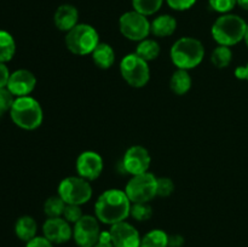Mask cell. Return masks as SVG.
<instances>
[{"label":"cell","instance_id":"cell-1","mask_svg":"<svg viewBox=\"0 0 248 247\" xmlns=\"http://www.w3.org/2000/svg\"><path fill=\"white\" fill-rule=\"evenodd\" d=\"M132 202L125 190L108 189L103 191L94 203V213L99 222L113 225L124 222L130 216Z\"/></svg>","mask_w":248,"mask_h":247},{"label":"cell","instance_id":"cell-2","mask_svg":"<svg viewBox=\"0 0 248 247\" xmlns=\"http://www.w3.org/2000/svg\"><path fill=\"white\" fill-rule=\"evenodd\" d=\"M170 56L177 69H193L202 62L205 47L199 39L184 36L178 39L170 51Z\"/></svg>","mask_w":248,"mask_h":247},{"label":"cell","instance_id":"cell-3","mask_svg":"<svg viewBox=\"0 0 248 247\" xmlns=\"http://www.w3.org/2000/svg\"><path fill=\"white\" fill-rule=\"evenodd\" d=\"M10 116L14 124L23 130H35L43 124L44 113L40 103L31 96L16 97L10 109Z\"/></svg>","mask_w":248,"mask_h":247},{"label":"cell","instance_id":"cell-4","mask_svg":"<svg viewBox=\"0 0 248 247\" xmlns=\"http://www.w3.org/2000/svg\"><path fill=\"white\" fill-rule=\"evenodd\" d=\"M247 23L237 15L224 14L212 26V36L218 45L232 46L245 39Z\"/></svg>","mask_w":248,"mask_h":247},{"label":"cell","instance_id":"cell-5","mask_svg":"<svg viewBox=\"0 0 248 247\" xmlns=\"http://www.w3.org/2000/svg\"><path fill=\"white\" fill-rule=\"evenodd\" d=\"M98 44V31L86 23H78L65 36L67 48L78 56L91 55Z\"/></svg>","mask_w":248,"mask_h":247},{"label":"cell","instance_id":"cell-6","mask_svg":"<svg viewBox=\"0 0 248 247\" xmlns=\"http://www.w3.org/2000/svg\"><path fill=\"white\" fill-rule=\"evenodd\" d=\"M58 195L67 205H84L92 198V186L89 181L78 177H67L58 185Z\"/></svg>","mask_w":248,"mask_h":247},{"label":"cell","instance_id":"cell-7","mask_svg":"<svg viewBox=\"0 0 248 247\" xmlns=\"http://www.w3.org/2000/svg\"><path fill=\"white\" fill-rule=\"evenodd\" d=\"M120 73L123 79L130 86L140 89L148 84L150 79V69L148 62L136 53L125 56L120 62Z\"/></svg>","mask_w":248,"mask_h":247},{"label":"cell","instance_id":"cell-8","mask_svg":"<svg viewBox=\"0 0 248 247\" xmlns=\"http://www.w3.org/2000/svg\"><path fill=\"white\" fill-rule=\"evenodd\" d=\"M157 177L150 172L132 176L127 182L125 193L132 203L149 202L156 196Z\"/></svg>","mask_w":248,"mask_h":247},{"label":"cell","instance_id":"cell-9","mask_svg":"<svg viewBox=\"0 0 248 247\" xmlns=\"http://www.w3.org/2000/svg\"><path fill=\"white\" fill-rule=\"evenodd\" d=\"M119 28L121 34L128 40L142 41L150 34V22L147 16L133 10L121 15Z\"/></svg>","mask_w":248,"mask_h":247},{"label":"cell","instance_id":"cell-10","mask_svg":"<svg viewBox=\"0 0 248 247\" xmlns=\"http://www.w3.org/2000/svg\"><path fill=\"white\" fill-rule=\"evenodd\" d=\"M99 220L93 216H82L73 228V239L79 247H94L101 235Z\"/></svg>","mask_w":248,"mask_h":247},{"label":"cell","instance_id":"cell-11","mask_svg":"<svg viewBox=\"0 0 248 247\" xmlns=\"http://www.w3.org/2000/svg\"><path fill=\"white\" fill-rule=\"evenodd\" d=\"M150 162H152V157L147 148L142 145H132L126 150L121 165L126 173L131 176H137V174L148 172Z\"/></svg>","mask_w":248,"mask_h":247},{"label":"cell","instance_id":"cell-12","mask_svg":"<svg viewBox=\"0 0 248 247\" xmlns=\"http://www.w3.org/2000/svg\"><path fill=\"white\" fill-rule=\"evenodd\" d=\"M77 171L81 178L94 181L103 171V159L101 155L92 150L82 152L77 159Z\"/></svg>","mask_w":248,"mask_h":247},{"label":"cell","instance_id":"cell-13","mask_svg":"<svg viewBox=\"0 0 248 247\" xmlns=\"http://www.w3.org/2000/svg\"><path fill=\"white\" fill-rule=\"evenodd\" d=\"M111 242L114 247H140V235L132 224L127 222H120L110 225Z\"/></svg>","mask_w":248,"mask_h":247},{"label":"cell","instance_id":"cell-14","mask_svg":"<svg viewBox=\"0 0 248 247\" xmlns=\"http://www.w3.org/2000/svg\"><path fill=\"white\" fill-rule=\"evenodd\" d=\"M43 234L53 245H61L72 239L73 229L63 217L47 218L43 224Z\"/></svg>","mask_w":248,"mask_h":247},{"label":"cell","instance_id":"cell-15","mask_svg":"<svg viewBox=\"0 0 248 247\" xmlns=\"http://www.w3.org/2000/svg\"><path fill=\"white\" fill-rule=\"evenodd\" d=\"M36 86V77L31 70L18 69L10 74L7 89L15 97L29 96Z\"/></svg>","mask_w":248,"mask_h":247},{"label":"cell","instance_id":"cell-16","mask_svg":"<svg viewBox=\"0 0 248 247\" xmlns=\"http://www.w3.org/2000/svg\"><path fill=\"white\" fill-rule=\"evenodd\" d=\"M79 21V11L70 4H63L56 10L53 15V23L57 29L62 31H69L74 28Z\"/></svg>","mask_w":248,"mask_h":247},{"label":"cell","instance_id":"cell-17","mask_svg":"<svg viewBox=\"0 0 248 247\" xmlns=\"http://www.w3.org/2000/svg\"><path fill=\"white\" fill-rule=\"evenodd\" d=\"M177 29V21L171 15H160L150 22V33L157 38L172 35Z\"/></svg>","mask_w":248,"mask_h":247},{"label":"cell","instance_id":"cell-18","mask_svg":"<svg viewBox=\"0 0 248 247\" xmlns=\"http://www.w3.org/2000/svg\"><path fill=\"white\" fill-rule=\"evenodd\" d=\"M38 224L31 216H22L15 223V234L21 241L28 242L36 236Z\"/></svg>","mask_w":248,"mask_h":247},{"label":"cell","instance_id":"cell-19","mask_svg":"<svg viewBox=\"0 0 248 247\" xmlns=\"http://www.w3.org/2000/svg\"><path fill=\"white\" fill-rule=\"evenodd\" d=\"M92 61L101 69H109L115 62V51L109 44L99 43L91 53Z\"/></svg>","mask_w":248,"mask_h":247},{"label":"cell","instance_id":"cell-20","mask_svg":"<svg viewBox=\"0 0 248 247\" xmlns=\"http://www.w3.org/2000/svg\"><path fill=\"white\" fill-rule=\"evenodd\" d=\"M170 89L178 96H183L191 89V77L188 70L177 69L170 79Z\"/></svg>","mask_w":248,"mask_h":247},{"label":"cell","instance_id":"cell-21","mask_svg":"<svg viewBox=\"0 0 248 247\" xmlns=\"http://www.w3.org/2000/svg\"><path fill=\"white\" fill-rule=\"evenodd\" d=\"M160 45L157 41H155L154 39H144V40L140 41V44L136 47V55L140 56L142 60H144L145 62H150V61H154L159 57L160 55Z\"/></svg>","mask_w":248,"mask_h":247},{"label":"cell","instance_id":"cell-22","mask_svg":"<svg viewBox=\"0 0 248 247\" xmlns=\"http://www.w3.org/2000/svg\"><path fill=\"white\" fill-rule=\"evenodd\" d=\"M16 53V41L6 31H0V62L6 63L14 58Z\"/></svg>","mask_w":248,"mask_h":247},{"label":"cell","instance_id":"cell-23","mask_svg":"<svg viewBox=\"0 0 248 247\" xmlns=\"http://www.w3.org/2000/svg\"><path fill=\"white\" fill-rule=\"evenodd\" d=\"M140 247H169V235L161 229H153L140 239Z\"/></svg>","mask_w":248,"mask_h":247},{"label":"cell","instance_id":"cell-24","mask_svg":"<svg viewBox=\"0 0 248 247\" xmlns=\"http://www.w3.org/2000/svg\"><path fill=\"white\" fill-rule=\"evenodd\" d=\"M232 61V51L229 46L219 45L213 50L211 55V62L216 68H227Z\"/></svg>","mask_w":248,"mask_h":247},{"label":"cell","instance_id":"cell-25","mask_svg":"<svg viewBox=\"0 0 248 247\" xmlns=\"http://www.w3.org/2000/svg\"><path fill=\"white\" fill-rule=\"evenodd\" d=\"M65 206H67V203L62 200V198L60 195L51 196L44 203V213L48 218L62 217Z\"/></svg>","mask_w":248,"mask_h":247},{"label":"cell","instance_id":"cell-26","mask_svg":"<svg viewBox=\"0 0 248 247\" xmlns=\"http://www.w3.org/2000/svg\"><path fill=\"white\" fill-rule=\"evenodd\" d=\"M162 2L164 0H132V6L135 11L144 16H150L161 9Z\"/></svg>","mask_w":248,"mask_h":247},{"label":"cell","instance_id":"cell-27","mask_svg":"<svg viewBox=\"0 0 248 247\" xmlns=\"http://www.w3.org/2000/svg\"><path fill=\"white\" fill-rule=\"evenodd\" d=\"M130 216L138 222L149 220L153 216V208L149 202H137L131 205Z\"/></svg>","mask_w":248,"mask_h":247},{"label":"cell","instance_id":"cell-28","mask_svg":"<svg viewBox=\"0 0 248 247\" xmlns=\"http://www.w3.org/2000/svg\"><path fill=\"white\" fill-rule=\"evenodd\" d=\"M174 191V183L169 177H160L156 183V196L167 198Z\"/></svg>","mask_w":248,"mask_h":247},{"label":"cell","instance_id":"cell-29","mask_svg":"<svg viewBox=\"0 0 248 247\" xmlns=\"http://www.w3.org/2000/svg\"><path fill=\"white\" fill-rule=\"evenodd\" d=\"M16 97L12 94L7 87H2L0 89V110L4 114L5 111H10V109L14 106V102Z\"/></svg>","mask_w":248,"mask_h":247},{"label":"cell","instance_id":"cell-30","mask_svg":"<svg viewBox=\"0 0 248 247\" xmlns=\"http://www.w3.org/2000/svg\"><path fill=\"white\" fill-rule=\"evenodd\" d=\"M208 4L212 10L219 14H228L237 4V0H208Z\"/></svg>","mask_w":248,"mask_h":247},{"label":"cell","instance_id":"cell-31","mask_svg":"<svg viewBox=\"0 0 248 247\" xmlns=\"http://www.w3.org/2000/svg\"><path fill=\"white\" fill-rule=\"evenodd\" d=\"M82 210L79 205H67L64 208L62 217L67 220L68 223H77L82 217Z\"/></svg>","mask_w":248,"mask_h":247},{"label":"cell","instance_id":"cell-32","mask_svg":"<svg viewBox=\"0 0 248 247\" xmlns=\"http://www.w3.org/2000/svg\"><path fill=\"white\" fill-rule=\"evenodd\" d=\"M169 6L176 11H186L195 5L196 0H166Z\"/></svg>","mask_w":248,"mask_h":247},{"label":"cell","instance_id":"cell-33","mask_svg":"<svg viewBox=\"0 0 248 247\" xmlns=\"http://www.w3.org/2000/svg\"><path fill=\"white\" fill-rule=\"evenodd\" d=\"M26 247H55V245L48 241L45 236H35L27 242Z\"/></svg>","mask_w":248,"mask_h":247},{"label":"cell","instance_id":"cell-34","mask_svg":"<svg viewBox=\"0 0 248 247\" xmlns=\"http://www.w3.org/2000/svg\"><path fill=\"white\" fill-rule=\"evenodd\" d=\"M10 70L7 68V65L5 63L0 62V89L7 86V81H9L10 77Z\"/></svg>","mask_w":248,"mask_h":247},{"label":"cell","instance_id":"cell-35","mask_svg":"<svg viewBox=\"0 0 248 247\" xmlns=\"http://www.w3.org/2000/svg\"><path fill=\"white\" fill-rule=\"evenodd\" d=\"M94 247H114L113 242H111L110 232H102L99 235V240Z\"/></svg>","mask_w":248,"mask_h":247},{"label":"cell","instance_id":"cell-36","mask_svg":"<svg viewBox=\"0 0 248 247\" xmlns=\"http://www.w3.org/2000/svg\"><path fill=\"white\" fill-rule=\"evenodd\" d=\"M184 245V237L179 234L169 235V247H182Z\"/></svg>","mask_w":248,"mask_h":247},{"label":"cell","instance_id":"cell-37","mask_svg":"<svg viewBox=\"0 0 248 247\" xmlns=\"http://www.w3.org/2000/svg\"><path fill=\"white\" fill-rule=\"evenodd\" d=\"M235 77L240 80H247L248 81V63L246 65H240L235 69Z\"/></svg>","mask_w":248,"mask_h":247},{"label":"cell","instance_id":"cell-38","mask_svg":"<svg viewBox=\"0 0 248 247\" xmlns=\"http://www.w3.org/2000/svg\"><path fill=\"white\" fill-rule=\"evenodd\" d=\"M237 5H239L241 9L247 10L248 11V0H237Z\"/></svg>","mask_w":248,"mask_h":247},{"label":"cell","instance_id":"cell-39","mask_svg":"<svg viewBox=\"0 0 248 247\" xmlns=\"http://www.w3.org/2000/svg\"><path fill=\"white\" fill-rule=\"evenodd\" d=\"M245 41H246L247 46H248V24H247V31H246V34H245Z\"/></svg>","mask_w":248,"mask_h":247},{"label":"cell","instance_id":"cell-40","mask_svg":"<svg viewBox=\"0 0 248 247\" xmlns=\"http://www.w3.org/2000/svg\"><path fill=\"white\" fill-rule=\"evenodd\" d=\"M2 115V113H1V110H0V116H1Z\"/></svg>","mask_w":248,"mask_h":247}]
</instances>
